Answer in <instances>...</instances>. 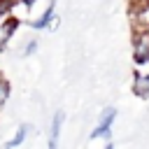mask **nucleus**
Segmentation results:
<instances>
[{"mask_svg":"<svg viewBox=\"0 0 149 149\" xmlns=\"http://www.w3.org/2000/svg\"><path fill=\"white\" fill-rule=\"evenodd\" d=\"M28 130H30V128H28L26 123H21V126L16 128V133L12 135V140H7V142H5V147H9V149H14V147H21V144L26 142V135H28Z\"/></svg>","mask_w":149,"mask_h":149,"instance_id":"obj_7","label":"nucleus"},{"mask_svg":"<svg viewBox=\"0 0 149 149\" xmlns=\"http://www.w3.org/2000/svg\"><path fill=\"white\" fill-rule=\"evenodd\" d=\"M9 93H12V86H9V81L0 74V109L5 107V102L9 100Z\"/></svg>","mask_w":149,"mask_h":149,"instance_id":"obj_9","label":"nucleus"},{"mask_svg":"<svg viewBox=\"0 0 149 149\" xmlns=\"http://www.w3.org/2000/svg\"><path fill=\"white\" fill-rule=\"evenodd\" d=\"M35 2H37V0H19V5H21V7H26V9H30Z\"/></svg>","mask_w":149,"mask_h":149,"instance_id":"obj_11","label":"nucleus"},{"mask_svg":"<svg viewBox=\"0 0 149 149\" xmlns=\"http://www.w3.org/2000/svg\"><path fill=\"white\" fill-rule=\"evenodd\" d=\"M114 121H116V107H105V109L100 112V116H98V123H95L93 130H91V137H93V140H95V137H109Z\"/></svg>","mask_w":149,"mask_h":149,"instance_id":"obj_2","label":"nucleus"},{"mask_svg":"<svg viewBox=\"0 0 149 149\" xmlns=\"http://www.w3.org/2000/svg\"><path fill=\"white\" fill-rule=\"evenodd\" d=\"M19 26H21V19H16L14 14H12L9 19H5V21H0V51L9 44V40H12L14 33L19 30Z\"/></svg>","mask_w":149,"mask_h":149,"instance_id":"obj_3","label":"nucleus"},{"mask_svg":"<svg viewBox=\"0 0 149 149\" xmlns=\"http://www.w3.org/2000/svg\"><path fill=\"white\" fill-rule=\"evenodd\" d=\"M54 16H56V0H49L47 9H44V12H42L37 19H33L28 26H30L33 30H49V26H51Z\"/></svg>","mask_w":149,"mask_h":149,"instance_id":"obj_4","label":"nucleus"},{"mask_svg":"<svg viewBox=\"0 0 149 149\" xmlns=\"http://www.w3.org/2000/svg\"><path fill=\"white\" fill-rule=\"evenodd\" d=\"M37 47H40V44H37V40H28V42L23 44V49H21V54H23V56L28 58V56H33V54L37 51Z\"/></svg>","mask_w":149,"mask_h":149,"instance_id":"obj_10","label":"nucleus"},{"mask_svg":"<svg viewBox=\"0 0 149 149\" xmlns=\"http://www.w3.org/2000/svg\"><path fill=\"white\" fill-rule=\"evenodd\" d=\"M63 123H65V112H56L54 119H51V128H49V149H54L58 144V137H61V130H63Z\"/></svg>","mask_w":149,"mask_h":149,"instance_id":"obj_5","label":"nucleus"},{"mask_svg":"<svg viewBox=\"0 0 149 149\" xmlns=\"http://www.w3.org/2000/svg\"><path fill=\"white\" fill-rule=\"evenodd\" d=\"M133 63L137 68L149 65V30H135L133 33Z\"/></svg>","mask_w":149,"mask_h":149,"instance_id":"obj_1","label":"nucleus"},{"mask_svg":"<svg viewBox=\"0 0 149 149\" xmlns=\"http://www.w3.org/2000/svg\"><path fill=\"white\" fill-rule=\"evenodd\" d=\"M19 5V0H0V21L9 19L14 14V7Z\"/></svg>","mask_w":149,"mask_h":149,"instance_id":"obj_8","label":"nucleus"},{"mask_svg":"<svg viewBox=\"0 0 149 149\" xmlns=\"http://www.w3.org/2000/svg\"><path fill=\"white\" fill-rule=\"evenodd\" d=\"M133 93L137 98H149V72H135V77H133Z\"/></svg>","mask_w":149,"mask_h":149,"instance_id":"obj_6","label":"nucleus"}]
</instances>
